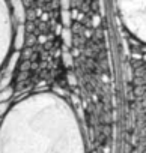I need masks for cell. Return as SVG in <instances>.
Wrapping results in <instances>:
<instances>
[{
  "instance_id": "6da1fadb",
  "label": "cell",
  "mask_w": 146,
  "mask_h": 153,
  "mask_svg": "<svg viewBox=\"0 0 146 153\" xmlns=\"http://www.w3.org/2000/svg\"><path fill=\"white\" fill-rule=\"evenodd\" d=\"M0 153H86L79 117L54 92L17 101L0 120Z\"/></svg>"
},
{
  "instance_id": "7a4b0ae2",
  "label": "cell",
  "mask_w": 146,
  "mask_h": 153,
  "mask_svg": "<svg viewBox=\"0 0 146 153\" xmlns=\"http://www.w3.org/2000/svg\"><path fill=\"white\" fill-rule=\"evenodd\" d=\"M118 15L127 30L137 39L146 36V0H115Z\"/></svg>"
},
{
  "instance_id": "3957f363",
  "label": "cell",
  "mask_w": 146,
  "mask_h": 153,
  "mask_svg": "<svg viewBox=\"0 0 146 153\" xmlns=\"http://www.w3.org/2000/svg\"><path fill=\"white\" fill-rule=\"evenodd\" d=\"M15 26L8 0H0V71L5 66L14 44Z\"/></svg>"
}]
</instances>
